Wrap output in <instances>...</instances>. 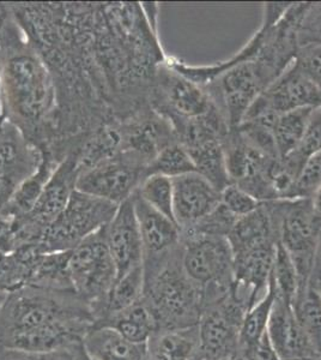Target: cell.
I'll list each match as a JSON object with an SVG mask.
<instances>
[{"mask_svg":"<svg viewBox=\"0 0 321 360\" xmlns=\"http://www.w3.org/2000/svg\"><path fill=\"white\" fill-rule=\"evenodd\" d=\"M95 327L112 328L125 339L138 345H147L159 330L152 312L143 299L129 309L102 319Z\"/></svg>","mask_w":321,"mask_h":360,"instance_id":"obj_26","label":"cell"},{"mask_svg":"<svg viewBox=\"0 0 321 360\" xmlns=\"http://www.w3.org/2000/svg\"><path fill=\"white\" fill-rule=\"evenodd\" d=\"M230 184L261 202L282 200L281 161L249 143L236 127L223 139Z\"/></svg>","mask_w":321,"mask_h":360,"instance_id":"obj_6","label":"cell"},{"mask_svg":"<svg viewBox=\"0 0 321 360\" xmlns=\"http://www.w3.org/2000/svg\"><path fill=\"white\" fill-rule=\"evenodd\" d=\"M276 298V288L273 286L271 278H268V288L263 298L258 303L248 307L242 319L239 335V348L242 349L244 354L259 344V341L266 334L268 321L273 314Z\"/></svg>","mask_w":321,"mask_h":360,"instance_id":"obj_31","label":"cell"},{"mask_svg":"<svg viewBox=\"0 0 321 360\" xmlns=\"http://www.w3.org/2000/svg\"><path fill=\"white\" fill-rule=\"evenodd\" d=\"M319 106H321V90L295 62L256 98L244 120Z\"/></svg>","mask_w":321,"mask_h":360,"instance_id":"obj_14","label":"cell"},{"mask_svg":"<svg viewBox=\"0 0 321 360\" xmlns=\"http://www.w3.org/2000/svg\"><path fill=\"white\" fill-rule=\"evenodd\" d=\"M294 310L317 356H321V297L317 288L309 286L297 299Z\"/></svg>","mask_w":321,"mask_h":360,"instance_id":"obj_34","label":"cell"},{"mask_svg":"<svg viewBox=\"0 0 321 360\" xmlns=\"http://www.w3.org/2000/svg\"><path fill=\"white\" fill-rule=\"evenodd\" d=\"M5 10H6V5L0 4V16L5 13Z\"/></svg>","mask_w":321,"mask_h":360,"instance_id":"obj_48","label":"cell"},{"mask_svg":"<svg viewBox=\"0 0 321 360\" xmlns=\"http://www.w3.org/2000/svg\"><path fill=\"white\" fill-rule=\"evenodd\" d=\"M150 105L171 127L198 119L215 108L208 91L163 64L155 76Z\"/></svg>","mask_w":321,"mask_h":360,"instance_id":"obj_12","label":"cell"},{"mask_svg":"<svg viewBox=\"0 0 321 360\" xmlns=\"http://www.w3.org/2000/svg\"><path fill=\"white\" fill-rule=\"evenodd\" d=\"M74 348L55 351H25L0 346V360H74Z\"/></svg>","mask_w":321,"mask_h":360,"instance_id":"obj_40","label":"cell"},{"mask_svg":"<svg viewBox=\"0 0 321 360\" xmlns=\"http://www.w3.org/2000/svg\"><path fill=\"white\" fill-rule=\"evenodd\" d=\"M270 278L276 288L277 297L284 303L295 307L300 295L299 276L291 258L280 242L277 244L276 256Z\"/></svg>","mask_w":321,"mask_h":360,"instance_id":"obj_33","label":"cell"},{"mask_svg":"<svg viewBox=\"0 0 321 360\" xmlns=\"http://www.w3.org/2000/svg\"><path fill=\"white\" fill-rule=\"evenodd\" d=\"M295 62L321 90V46L301 47Z\"/></svg>","mask_w":321,"mask_h":360,"instance_id":"obj_41","label":"cell"},{"mask_svg":"<svg viewBox=\"0 0 321 360\" xmlns=\"http://www.w3.org/2000/svg\"><path fill=\"white\" fill-rule=\"evenodd\" d=\"M193 172H195V167L191 156L179 142L162 149L147 167V176L159 174L171 179Z\"/></svg>","mask_w":321,"mask_h":360,"instance_id":"obj_35","label":"cell"},{"mask_svg":"<svg viewBox=\"0 0 321 360\" xmlns=\"http://www.w3.org/2000/svg\"><path fill=\"white\" fill-rule=\"evenodd\" d=\"M180 249L183 270L193 283L232 290L234 263L227 237L181 233Z\"/></svg>","mask_w":321,"mask_h":360,"instance_id":"obj_11","label":"cell"},{"mask_svg":"<svg viewBox=\"0 0 321 360\" xmlns=\"http://www.w3.org/2000/svg\"><path fill=\"white\" fill-rule=\"evenodd\" d=\"M8 10L55 83L57 143L114 122L95 62L96 3H15Z\"/></svg>","mask_w":321,"mask_h":360,"instance_id":"obj_1","label":"cell"},{"mask_svg":"<svg viewBox=\"0 0 321 360\" xmlns=\"http://www.w3.org/2000/svg\"><path fill=\"white\" fill-rule=\"evenodd\" d=\"M309 198H310L314 212L317 213V217H321V186L317 188Z\"/></svg>","mask_w":321,"mask_h":360,"instance_id":"obj_44","label":"cell"},{"mask_svg":"<svg viewBox=\"0 0 321 360\" xmlns=\"http://www.w3.org/2000/svg\"><path fill=\"white\" fill-rule=\"evenodd\" d=\"M106 227L90 234L70 256V278L74 292L90 304L94 317L118 278L107 243Z\"/></svg>","mask_w":321,"mask_h":360,"instance_id":"obj_9","label":"cell"},{"mask_svg":"<svg viewBox=\"0 0 321 360\" xmlns=\"http://www.w3.org/2000/svg\"><path fill=\"white\" fill-rule=\"evenodd\" d=\"M42 152H44V158L37 172L29 176L28 179H25L17 188L11 201L8 202L4 212L0 214L18 219V217L28 215L33 210L48 180L53 176L58 165L60 164V160H58L52 153L48 150H42Z\"/></svg>","mask_w":321,"mask_h":360,"instance_id":"obj_25","label":"cell"},{"mask_svg":"<svg viewBox=\"0 0 321 360\" xmlns=\"http://www.w3.org/2000/svg\"><path fill=\"white\" fill-rule=\"evenodd\" d=\"M147 176V165L127 153L81 173L77 190L91 196L122 205L133 196Z\"/></svg>","mask_w":321,"mask_h":360,"instance_id":"obj_13","label":"cell"},{"mask_svg":"<svg viewBox=\"0 0 321 360\" xmlns=\"http://www.w3.org/2000/svg\"><path fill=\"white\" fill-rule=\"evenodd\" d=\"M268 340L282 360H313L317 356L291 305L277 297L268 321Z\"/></svg>","mask_w":321,"mask_h":360,"instance_id":"obj_21","label":"cell"},{"mask_svg":"<svg viewBox=\"0 0 321 360\" xmlns=\"http://www.w3.org/2000/svg\"><path fill=\"white\" fill-rule=\"evenodd\" d=\"M222 143L223 141L220 139H210L185 148L195 164V172L204 176L220 193L230 185Z\"/></svg>","mask_w":321,"mask_h":360,"instance_id":"obj_27","label":"cell"},{"mask_svg":"<svg viewBox=\"0 0 321 360\" xmlns=\"http://www.w3.org/2000/svg\"><path fill=\"white\" fill-rule=\"evenodd\" d=\"M224 360H244V358H240V356H232V358H228V359Z\"/></svg>","mask_w":321,"mask_h":360,"instance_id":"obj_49","label":"cell"},{"mask_svg":"<svg viewBox=\"0 0 321 360\" xmlns=\"http://www.w3.org/2000/svg\"><path fill=\"white\" fill-rule=\"evenodd\" d=\"M244 312L236 300L228 299L204 314L198 324L199 348L207 360H224L236 356Z\"/></svg>","mask_w":321,"mask_h":360,"instance_id":"obj_17","label":"cell"},{"mask_svg":"<svg viewBox=\"0 0 321 360\" xmlns=\"http://www.w3.org/2000/svg\"><path fill=\"white\" fill-rule=\"evenodd\" d=\"M134 212L142 238L144 262L159 261L178 249L181 243V229L169 217L151 208L134 193Z\"/></svg>","mask_w":321,"mask_h":360,"instance_id":"obj_20","label":"cell"},{"mask_svg":"<svg viewBox=\"0 0 321 360\" xmlns=\"http://www.w3.org/2000/svg\"><path fill=\"white\" fill-rule=\"evenodd\" d=\"M8 298V293L6 292L1 291L0 290V314L3 311V309H4L5 304H6V300Z\"/></svg>","mask_w":321,"mask_h":360,"instance_id":"obj_47","label":"cell"},{"mask_svg":"<svg viewBox=\"0 0 321 360\" xmlns=\"http://www.w3.org/2000/svg\"><path fill=\"white\" fill-rule=\"evenodd\" d=\"M83 347L95 360H147V345L131 342L108 327H93Z\"/></svg>","mask_w":321,"mask_h":360,"instance_id":"obj_23","label":"cell"},{"mask_svg":"<svg viewBox=\"0 0 321 360\" xmlns=\"http://www.w3.org/2000/svg\"><path fill=\"white\" fill-rule=\"evenodd\" d=\"M78 149L79 146L61 160L33 210L25 217L15 219L17 240L20 245H39L47 226L65 210L70 198L77 188L78 178L81 176Z\"/></svg>","mask_w":321,"mask_h":360,"instance_id":"obj_10","label":"cell"},{"mask_svg":"<svg viewBox=\"0 0 321 360\" xmlns=\"http://www.w3.org/2000/svg\"><path fill=\"white\" fill-rule=\"evenodd\" d=\"M173 181V214L179 229H191L221 205V193L197 172L176 176Z\"/></svg>","mask_w":321,"mask_h":360,"instance_id":"obj_18","label":"cell"},{"mask_svg":"<svg viewBox=\"0 0 321 360\" xmlns=\"http://www.w3.org/2000/svg\"><path fill=\"white\" fill-rule=\"evenodd\" d=\"M118 124L122 136L120 153L131 154L147 167L162 149L178 142L169 120L151 106L118 120Z\"/></svg>","mask_w":321,"mask_h":360,"instance_id":"obj_16","label":"cell"},{"mask_svg":"<svg viewBox=\"0 0 321 360\" xmlns=\"http://www.w3.org/2000/svg\"><path fill=\"white\" fill-rule=\"evenodd\" d=\"M320 152L321 106H319L314 108L309 117L308 124L300 143L297 144V147L288 156L281 160L282 173L290 181L291 188L296 183L309 160Z\"/></svg>","mask_w":321,"mask_h":360,"instance_id":"obj_29","label":"cell"},{"mask_svg":"<svg viewBox=\"0 0 321 360\" xmlns=\"http://www.w3.org/2000/svg\"><path fill=\"white\" fill-rule=\"evenodd\" d=\"M118 207L76 188L65 210L47 226L39 248L42 252L72 251L90 234L106 227Z\"/></svg>","mask_w":321,"mask_h":360,"instance_id":"obj_8","label":"cell"},{"mask_svg":"<svg viewBox=\"0 0 321 360\" xmlns=\"http://www.w3.org/2000/svg\"><path fill=\"white\" fill-rule=\"evenodd\" d=\"M94 326L93 309L76 292L27 285L8 295L0 314V346L25 351L74 348Z\"/></svg>","mask_w":321,"mask_h":360,"instance_id":"obj_3","label":"cell"},{"mask_svg":"<svg viewBox=\"0 0 321 360\" xmlns=\"http://www.w3.org/2000/svg\"><path fill=\"white\" fill-rule=\"evenodd\" d=\"M321 186V152L317 153L306 165L303 171L290 188L287 200L309 198Z\"/></svg>","mask_w":321,"mask_h":360,"instance_id":"obj_38","label":"cell"},{"mask_svg":"<svg viewBox=\"0 0 321 360\" xmlns=\"http://www.w3.org/2000/svg\"><path fill=\"white\" fill-rule=\"evenodd\" d=\"M261 203V202L234 184L228 185L221 193V205L237 219L252 213Z\"/></svg>","mask_w":321,"mask_h":360,"instance_id":"obj_39","label":"cell"},{"mask_svg":"<svg viewBox=\"0 0 321 360\" xmlns=\"http://www.w3.org/2000/svg\"><path fill=\"white\" fill-rule=\"evenodd\" d=\"M136 193L151 208L175 222L173 214V181L171 178L159 174L145 176Z\"/></svg>","mask_w":321,"mask_h":360,"instance_id":"obj_36","label":"cell"},{"mask_svg":"<svg viewBox=\"0 0 321 360\" xmlns=\"http://www.w3.org/2000/svg\"><path fill=\"white\" fill-rule=\"evenodd\" d=\"M5 13L0 16V78H1V28H3V23H4ZM3 122V115H1V103H0V123Z\"/></svg>","mask_w":321,"mask_h":360,"instance_id":"obj_46","label":"cell"},{"mask_svg":"<svg viewBox=\"0 0 321 360\" xmlns=\"http://www.w3.org/2000/svg\"><path fill=\"white\" fill-rule=\"evenodd\" d=\"M319 293H320V297H321V291H320V292H319Z\"/></svg>","mask_w":321,"mask_h":360,"instance_id":"obj_50","label":"cell"},{"mask_svg":"<svg viewBox=\"0 0 321 360\" xmlns=\"http://www.w3.org/2000/svg\"><path fill=\"white\" fill-rule=\"evenodd\" d=\"M312 278H321V233L320 238H319V243H317V254H315V261H314Z\"/></svg>","mask_w":321,"mask_h":360,"instance_id":"obj_43","label":"cell"},{"mask_svg":"<svg viewBox=\"0 0 321 360\" xmlns=\"http://www.w3.org/2000/svg\"><path fill=\"white\" fill-rule=\"evenodd\" d=\"M107 243L117 266L118 278L143 266L142 238L134 212L132 197L119 205L106 227Z\"/></svg>","mask_w":321,"mask_h":360,"instance_id":"obj_19","label":"cell"},{"mask_svg":"<svg viewBox=\"0 0 321 360\" xmlns=\"http://www.w3.org/2000/svg\"><path fill=\"white\" fill-rule=\"evenodd\" d=\"M280 76L273 66L254 57L224 70L203 88L232 129Z\"/></svg>","mask_w":321,"mask_h":360,"instance_id":"obj_5","label":"cell"},{"mask_svg":"<svg viewBox=\"0 0 321 360\" xmlns=\"http://www.w3.org/2000/svg\"><path fill=\"white\" fill-rule=\"evenodd\" d=\"M297 40L300 49L305 46H321V1H307L297 29Z\"/></svg>","mask_w":321,"mask_h":360,"instance_id":"obj_37","label":"cell"},{"mask_svg":"<svg viewBox=\"0 0 321 360\" xmlns=\"http://www.w3.org/2000/svg\"><path fill=\"white\" fill-rule=\"evenodd\" d=\"M314 108H302L277 115L273 127V139L280 160L284 159L300 143Z\"/></svg>","mask_w":321,"mask_h":360,"instance_id":"obj_32","label":"cell"},{"mask_svg":"<svg viewBox=\"0 0 321 360\" xmlns=\"http://www.w3.org/2000/svg\"><path fill=\"white\" fill-rule=\"evenodd\" d=\"M277 244L278 243H268L232 254V288L242 286L251 290L252 295L249 307L256 303V295L268 288V278L273 271V261L276 256Z\"/></svg>","mask_w":321,"mask_h":360,"instance_id":"obj_22","label":"cell"},{"mask_svg":"<svg viewBox=\"0 0 321 360\" xmlns=\"http://www.w3.org/2000/svg\"><path fill=\"white\" fill-rule=\"evenodd\" d=\"M44 152L15 125L0 123V213L11 201L17 188L37 172Z\"/></svg>","mask_w":321,"mask_h":360,"instance_id":"obj_15","label":"cell"},{"mask_svg":"<svg viewBox=\"0 0 321 360\" xmlns=\"http://www.w3.org/2000/svg\"><path fill=\"white\" fill-rule=\"evenodd\" d=\"M199 349L198 328L159 330L147 344V360H192Z\"/></svg>","mask_w":321,"mask_h":360,"instance_id":"obj_24","label":"cell"},{"mask_svg":"<svg viewBox=\"0 0 321 360\" xmlns=\"http://www.w3.org/2000/svg\"><path fill=\"white\" fill-rule=\"evenodd\" d=\"M71 251L42 252L34 262L29 275V286L48 290L74 291L70 278L69 262Z\"/></svg>","mask_w":321,"mask_h":360,"instance_id":"obj_30","label":"cell"},{"mask_svg":"<svg viewBox=\"0 0 321 360\" xmlns=\"http://www.w3.org/2000/svg\"><path fill=\"white\" fill-rule=\"evenodd\" d=\"M273 207L278 219L280 244L296 268L300 297L308 288L313 273L321 233V217L314 212L310 198L277 200L273 201Z\"/></svg>","mask_w":321,"mask_h":360,"instance_id":"obj_7","label":"cell"},{"mask_svg":"<svg viewBox=\"0 0 321 360\" xmlns=\"http://www.w3.org/2000/svg\"><path fill=\"white\" fill-rule=\"evenodd\" d=\"M144 295V268L138 266L117 278L110 293L95 314V326L108 316L129 309L138 303ZM94 326V327H95Z\"/></svg>","mask_w":321,"mask_h":360,"instance_id":"obj_28","label":"cell"},{"mask_svg":"<svg viewBox=\"0 0 321 360\" xmlns=\"http://www.w3.org/2000/svg\"><path fill=\"white\" fill-rule=\"evenodd\" d=\"M3 120L47 150L57 141L58 96L52 74L6 8L1 28Z\"/></svg>","mask_w":321,"mask_h":360,"instance_id":"obj_2","label":"cell"},{"mask_svg":"<svg viewBox=\"0 0 321 360\" xmlns=\"http://www.w3.org/2000/svg\"><path fill=\"white\" fill-rule=\"evenodd\" d=\"M74 360H95L93 356H90L88 353H86V349L83 347V344L78 345L76 347L74 348Z\"/></svg>","mask_w":321,"mask_h":360,"instance_id":"obj_45","label":"cell"},{"mask_svg":"<svg viewBox=\"0 0 321 360\" xmlns=\"http://www.w3.org/2000/svg\"><path fill=\"white\" fill-rule=\"evenodd\" d=\"M244 360H282L277 356L273 346L270 344L268 334H265L264 338L259 341V344L256 345L252 349H249L247 353L244 354Z\"/></svg>","mask_w":321,"mask_h":360,"instance_id":"obj_42","label":"cell"},{"mask_svg":"<svg viewBox=\"0 0 321 360\" xmlns=\"http://www.w3.org/2000/svg\"><path fill=\"white\" fill-rule=\"evenodd\" d=\"M143 302L159 330L195 327L199 321V286L183 270L180 246L159 261L143 263Z\"/></svg>","mask_w":321,"mask_h":360,"instance_id":"obj_4","label":"cell"}]
</instances>
